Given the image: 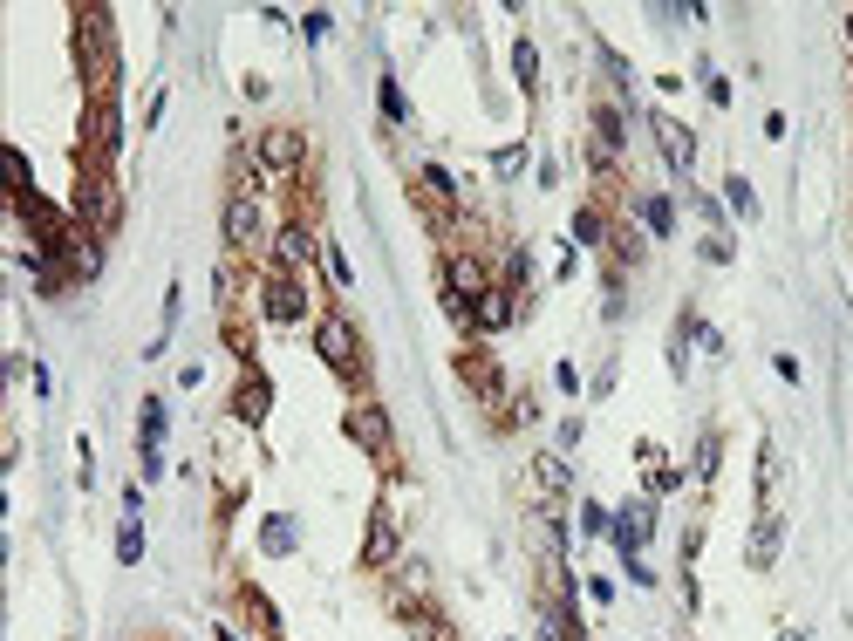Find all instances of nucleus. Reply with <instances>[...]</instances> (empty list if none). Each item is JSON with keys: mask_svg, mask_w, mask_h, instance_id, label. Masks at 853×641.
<instances>
[{"mask_svg": "<svg viewBox=\"0 0 853 641\" xmlns=\"http://www.w3.org/2000/svg\"><path fill=\"white\" fill-rule=\"evenodd\" d=\"M76 205H82V212H76V226H89L96 239H110V232H117V191L103 185V178H89Z\"/></svg>", "mask_w": 853, "mask_h": 641, "instance_id": "10", "label": "nucleus"}, {"mask_svg": "<svg viewBox=\"0 0 853 641\" xmlns=\"http://www.w3.org/2000/svg\"><path fill=\"white\" fill-rule=\"evenodd\" d=\"M253 157H260V171H273V178H287V171H301V157H308V144H301V130H267V137L253 144Z\"/></svg>", "mask_w": 853, "mask_h": 641, "instance_id": "9", "label": "nucleus"}, {"mask_svg": "<svg viewBox=\"0 0 853 641\" xmlns=\"http://www.w3.org/2000/svg\"><path fill=\"white\" fill-rule=\"evenodd\" d=\"M308 260H321V246H314V232L301 226V219L273 226V273H301Z\"/></svg>", "mask_w": 853, "mask_h": 641, "instance_id": "8", "label": "nucleus"}, {"mask_svg": "<svg viewBox=\"0 0 853 641\" xmlns=\"http://www.w3.org/2000/svg\"><path fill=\"white\" fill-rule=\"evenodd\" d=\"M703 260H710V266H724V260H731V232H724V239L710 232V239H703Z\"/></svg>", "mask_w": 853, "mask_h": 641, "instance_id": "36", "label": "nucleus"}, {"mask_svg": "<svg viewBox=\"0 0 853 641\" xmlns=\"http://www.w3.org/2000/svg\"><path fill=\"white\" fill-rule=\"evenodd\" d=\"M724 198H731L737 219H758V191H751V178H737L731 171V178H724Z\"/></svg>", "mask_w": 853, "mask_h": 641, "instance_id": "26", "label": "nucleus"}, {"mask_svg": "<svg viewBox=\"0 0 853 641\" xmlns=\"http://www.w3.org/2000/svg\"><path fill=\"white\" fill-rule=\"evenodd\" d=\"M314 355H321L335 376H349V382L369 376V355H362V335H355L349 314H321V321H314Z\"/></svg>", "mask_w": 853, "mask_h": 641, "instance_id": "1", "label": "nucleus"}, {"mask_svg": "<svg viewBox=\"0 0 853 641\" xmlns=\"http://www.w3.org/2000/svg\"><path fill=\"white\" fill-rule=\"evenodd\" d=\"M697 76H703V96H710V103H717V110H724V103H731V82L717 76V69H710V62H703Z\"/></svg>", "mask_w": 853, "mask_h": 641, "instance_id": "33", "label": "nucleus"}, {"mask_svg": "<svg viewBox=\"0 0 853 641\" xmlns=\"http://www.w3.org/2000/svg\"><path fill=\"white\" fill-rule=\"evenodd\" d=\"M117 48H110V14L103 7H82L76 14V69H82V82L96 89L103 82V62H110Z\"/></svg>", "mask_w": 853, "mask_h": 641, "instance_id": "2", "label": "nucleus"}, {"mask_svg": "<svg viewBox=\"0 0 853 641\" xmlns=\"http://www.w3.org/2000/svg\"><path fill=\"white\" fill-rule=\"evenodd\" d=\"M540 641H567V635H560V628H553V621H546V628H540Z\"/></svg>", "mask_w": 853, "mask_h": 641, "instance_id": "41", "label": "nucleus"}, {"mask_svg": "<svg viewBox=\"0 0 853 641\" xmlns=\"http://www.w3.org/2000/svg\"><path fill=\"white\" fill-rule=\"evenodd\" d=\"M512 76H519L526 96H540V48L533 41H512Z\"/></svg>", "mask_w": 853, "mask_h": 641, "instance_id": "21", "label": "nucleus"}, {"mask_svg": "<svg viewBox=\"0 0 853 641\" xmlns=\"http://www.w3.org/2000/svg\"><path fill=\"white\" fill-rule=\"evenodd\" d=\"M778 546H785V526H778L772 512H765V519H758V526H751V546H744V560L758 566V573H765V566L778 560Z\"/></svg>", "mask_w": 853, "mask_h": 641, "instance_id": "17", "label": "nucleus"}, {"mask_svg": "<svg viewBox=\"0 0 853 641\" xmlns=\"http://www.w3.org/2000/svg\"><path fill=\"white\" fill-rule=\"evenodd\" d=\"M717 464H724V437H717V430H703V437H697V478H703V485L717 478Z\"/></svg>", "mask_w": 853, "mask_h": 641, "instance_id": "27", "label": "nucleus"}, {"mask_svg": "<svg viewBox=\"0 0 853 641\" xmlns=\"http://www.w3.org/2000/svg\"><path fill=\"white\" fill-rule=\"evenodd\" d=\"M444 294H451V301H485V294H492V273H485V260H478V253H451V260H444Z\"/></svg>", "mask_w": 853, "mask_h": 641, "instance_id": "6", "label": "nucleus"}, {"mask_svg": "<svg viewBox=\"0 0 853 641\" xmlns=\"http://www.w3.org/2000/svg\"><path fill=\"white\" fill-rule=\"evenodd\" d=\"M267 641H273V635H267Z\"/></svg>", "mask_w": 853, "mask_h": 641, "instance_id": "44", "label": "nucleus"}, {"mask_svg": "<svg viewBox=\"0 0 853 641\" xmlns=\"http://www.w3.org/2000/svg\"><path fill=\"white\" fill-rule=\"evenodd\" d=\"M635 219H642V232L669 239V232H676V205H669L662 191H649V198H635Z\"/></svg>", "mask_w": 853, "mask_h": 641, "instance_id": "19", "label": "nucleus"}, {"mask_svg": "<svg viewBox=\"0 0 853 641\" xmlns=\"http://www.w3.org/2000/svg\"><path fill=\"white\" fill-rule=\"evenodd\" d=\"M219 226H226V246H233V253L260 246V232H267V205H260V191H233Z\"/></svg>", "mask_w": 853, "mask_h": 641, "instance_id": "4", "label": "nucleus"}, {"mask_svg": "<svg viewBox=\"0 0 853 641\" xmlns=\"http://www.w3.org/2000/svg\"><path fill=\"white\" fill-rule=\"evenodd\" d=\"M349 437H355L369 457H376V464H389V416H383V410H369V403H362V410L349 416Z\"/></svg>", "mask_w": 853, "mask_h": 641, "instance_id": "14", "label": "nucleus"}, {"mask_svg": "<svg viewBox=\"0 0 853 641\" xmlns=\"http://www.w3.org/2000/svg\"><path fill=\"white\" fill-rule=\"evenodd\" d=\"M649 130H656V144H662V157H669V171L683 178V171L697 164V137H690V130H683V123H676L669 110H656V116H649Z\"/></svg>", "mask_w": 853, "mask_h": 641, "instance_id": "11", "label": "nucleus"}, {"mask_svg": "<svg viewBox=\"0 0 853 641\" xmlns=\"http://www.w3.org/2000/svg\"><path fill=\"white\" fill-rule=\"evenodd\" d=\"M649 532H656V498H628V505H615V546H621V560H628V553H642V546H649Z\"/></svg>", "mask_w": 853, "mask_h": 641, "instance_id": "7", "label": "nucleus"}, {"mask_svg": "<svg viewBox=\"0 0 853 641\" xmlns=\"http://www.w3.org/2000/svg\"><path fill=\"white\" fill-rule=\"evenodd\" d=\"M294 546H301V519H294V512H273V519H260V553H273V560H280V553H294Z\"/></svg>", "mask_w": 853, "mask_h": 641, "instance_id": "16", "label": "nucleus"}, {"mask_svg": "<svg viewBox=\"0 0 853 641\" xmlns=\"http://www.w3.org/2000/svg\"><path fill=\"white\" fill-rule=\"evenodd\" d=\"M778 641H806V635H799V628H792V635H778Z\"/></svg>", "mask_w": 853, "mask_h": 641, "instance_id": "42", "label": "nucleus"}, {"mask_svg": "<svg viewBox=\"0 0 853 641\" xmlns=\"http://www.w3.org/2000/svg\"><path fill=\"white\" fill-rule=\"evenodd\" d=\"M328 28H335L328 14H301V35H308V41H328Z\"/></svg>", "mask_w": 853, "mask_h": 641, "instance_id": "38", "label": "nucleus"}, {"mask_svg": "<svg viewBox=\"0 0 853 641\" xmlns=\"http://www.w3.org/2000/svg\"><path fill=\"white\" fill-rule=\"evenodd\" d=\"M376 96H383V116H389V123H410V103H403L396 76H383V89H376Z\"/></svg>", "mask_w": 853, "mask_h": 641, "instance_id": "31", "label": "nucleus"}, {"mask_svg": "<svg viewBox=\"0 0 853 641\" xmlns=\"http://www.w3.org/2000/svg\"><path fill=\"white\" fill-rule=\"evenodd\" d=\"M55 260H62L69 280H96V273H103V239H96L89 226H69L62 232V246H55Z\"/></svg>", "mask_w": 853, "mask_h": 641, "instance_id": "5", "label": "nucleus"}, {"mask_svg": "<svg viewBox=\"0 0 853 641\" xmlns=\"http://www.w3.org/2000/svg\"><path fill=\"white\" fill-rule=\"evenodd\" d=\"M0 164H7V178H14V205H28V198H41V191H35V171H28V157H21V151H7Z\"/></svg>", "mask_w": 853, "mask_h": 641, "instance_id": "24", "label": "nucleus"}, {"mask_svg": "<svg viewBox=\"0 0 853 641\" xmlns=\"http://www.w3.org/2000/svg\"><path fill=\"white\" fill-rule=\"evenodd\" d=\"M621 566H628V580H635V587H656V573H649V560H642V553H628Z\"/></svg>", "mask_w": 853, "mask_h": 641, "instance_id": "37", "label": "nucleus"}, {"mask_svg": "<svg viewBox=\"0 0 853 641\" xmlns=\"http://www.w3.org/2000/svg\"><path fill=\"white\" fill-rule=\"evenodd\" d=\"M608 246H615L621 260H642V232H628V226H615V232H608Z\"/></svg>", "mask_w": 853, "mask_h": 641, "instance_id": "34", "label": "nucleus"}, {"mask_svg": "<svg viewBox=\"0 0 853 641\" xmlns=\"http://www.w3.org/2000/svg\"><path fill=\"white\" fill-rule=\"evenodd\" d=\"M533 485L553 498V491H567L574 485V471H567V457H533Z\"/></svg>", "mask_w": 853, "mask_h": 641, "instance_id": "22", "label": "nucleus"}, {"mask_svg": "<svg viewBox=\"0 0 853 641\" xmlns=\"http://www.w3.org/2000/svg\"><path fill=\"white\" fill-rule=\"evenodd\" d=\"M321 260H328V273H335V287H349L355 273H349V260H342V253H335V246H328V253H321Z\"/></svg>", "mask_w": 853, "mask_h": 641, "instance_id": "40", "label": "nucleus"}, {"mask_svg": "<svg viewBox=\"0 0 853 641\" xmlns=\"http://www.w3.org/2000/svg\"><path fill=\"white\" fill-rule=\"evenodd\" d=\"M581 587H587V601H594V607L615 601V580H608V573H594V580H581Z\"/></svg>", "mask_w": 853, "mask_h": 641, "instance_id": "35", "label": "nucleus"}, {"mask_svg": "<svg viewBox=\"0 0 853 641\" xmlns=\"http://www.w3.org/2000/svg\"><path fill=\"white\" fill-rule=\"evenodd\" d=\"M608 212H594V205H581V212H574V239H581V246H608Z\"/></svg>", "mask_w": 853, "mask_h": 641, "instance_id": "23", "label": "nucleus"}, {"mask_svg": "<svg viewBox=\"0 0 853 641\" xmlns=\"http://www.w3.org/2000/svg\"><path fill=\"white\" fill-rule=\"evenodd\" d=\"M260 321H273V328L308 321V287H301V273H267V280H260Z\"/></svg>", "mask_w": 853, "mask_h": 641, "instance_id": "3", "label": "nucleus"}, {"mask_svg": "<svg viewBox=\"0 0 853 641\" xmlns=\"http://www.w3.org/2000/svg\"><path fill=\"white\" fill-rule=\"evenodd\" d=\"M117 560H123V566L144 560V526H137V519H123V532H117Z\"/></svg>", "mask_w": 853, "mask_h": 641, "instance_id": "29", "label": "nucleus"}, {"mask_svg": "<svg viewBox=\"0 0 853 641\" xmlns=\"http://www.w3.org/2000/svg\"><path fill=\"white\" fill-rule=\"evenodd\" d=\"M492 171H499V178L526 171V144H505V151H492Z\"/></svg>", "mask_w": 853, "mask_h": 641, "instance_id": "32", "label": "nucleus"}, {"mask_svg": "<svg viewBox=\"0 0 853 641\" xmlns=\"http://www.w3.org/2000/svg\"><path fill=\"white\" fill-rule=\"evenodd\" d=\"M581 532H587V539H615V512H608L601 498H587V505H581Z\"/></svg>", "mask_w": 853, "mask_h": 641, "instance_id": "25", "label": "nucleus"}, {"mask_svg": "<svg viewBox=\"0 0 853 641\" xmlns=\"http://www.w3.org/2000/svg\"><path fill=\"white\" fill-rule=\"evenodd\" d=\"M396 553H403V539H396V512L376 505V512H369V539H362V566H389Z\"/></svg>", "mask_w": 853, "mask_h": 641, "instance_id": "13", "label": "nucleus"}, {"mask_svg": "<svg viewBox=\"0 0 853 641\" xmlns=\"http://www.w3.org/2000/svg\"><path fill=\"white\" fill-rule=\"evenodd\" d=\"M458 369H465V382L478 389V396H499V376H492V362H485V355H465Z\"/></svg>", "mask_w": 853, "mask_h": 641, "instance_id": "28", "label": "nucleus"}, {"mask_svg": "<svg viewBox=\"0 0 853 641\" xmlns=\"http://www.w3.org/2000/svg\"><path fill=\"white\" fill-rule=\"evenodd\" d=\"M505 321H512V294H505V287H492L485 301H471V328H478V335H499Z\"/></svg>", "mask_w": 853, "mask_h": 641, "instance_id": "18", "label": "nucleus"}, {"mask_svg": "<svg viewBox=\"0 0 853 641\" xmlns=\"http://www.w3.org/2000/svg\"><path fill=\"white\" fill-rule=\"evenodd\" d=\"M847 48H853V14H847Z\"/></svg>", "mask_w": 853, "mask_h": 641, "instance_id": "43", "label": "nucleus"}, {"mask_svg": "<svg viewBox=\"0 0 853 641\" xmlns=\"http://www.w3.org/2000/svg\"><path fill=\"white\" fill-rule=\"evenodd\" d=\"M267 410H273V382L267 376H246L233 389V416H239V423H267Z\"/></svg>", "mask_w": 853, "mask_h": 641, "instance_id": "15", "label": "nucleus"}, {"mask_svg": "<svg viewBox=\"0 0 853 641\" xmlns=\"http://www.w3.org/2000/svg\"><path fill=\"white\" fill-rule=\"evenodd\" d=\"M424 185L437 191V198H451V205H458V198H465V185H458V178H451V171H444V164H424Z\"/></svg>", "mask_w": 853, "mask_h": 641, "instance_id": "30", "label": "nucleus"}, {"mask_svg": "<svg viewBox=\"0 0 853 641\" xmlns=\"http://www.w3.org/2000/svg\"><path fill=\"white\" fill-rule=\"evenodd\" d=\"M628 151V130H621V110L615 103H594V171H601V164H615V157Z\"/></svg>", "mask_w": 853, "mask_h": 641, "instance_id": "12", "label": "nucleus"}, {"mask_svg": "<svg viewBox=\"0 0 853 641\" xmlns=\"http://www.w3.org/2000/svg\"><path fill=\"white\" fill-rule=\"evenodd\" d=\"M144 423H137V444H144V457H157V444H164V396H144Z\"/></svg>", "mask_w": 853, "mask_h": 641, "instance_id": "20", "label": "nucleus"}, {"mask_svg": "<svg viewBox=\"0 0 853 641\" xmlns=\"http://www.w3.org/2000/svg\"><path fill=\"white\" fill-rule=\"evenodd\" d=\"M601 69H608V76H615V89H628V62H621L615 48H601Z\"/></svg>", "mask_w": 853, "mask_h": 641, "instance_id": "39", "label": "nucleus"}]
</instances>
